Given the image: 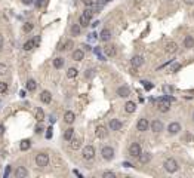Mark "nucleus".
I'll list each match as a JSON object with an SVG mask.
<instances>
[{"label": "nucleus", "mask_w": 194, "mask_h": 178, "mask_svg": "<svg viewBox=\"0 0 194 178\" xmlns=\"http://www.w3.org/2000/svg\"><path fill=\"white\" fill-rule=\"evenodd\" d=\"M163 166H164V169L167 171V172H176L178 171V162L175 160V159H172V157H169V159H166L164 160V163H163Z\"/></svg>", "instance_id": "obj_1"}, {"label": "nucleus", "mask_w": 194, "mask_h": 178, "mask_svg": "<svg viewBox=\"0 0 194 178\" xmlns=\"http://www.w3.org/2000/svg\"><path fill=\"white\" fill-rule=\"evenodd\" d=\"M141 145H139V142H132L130 145H129V154L132 156V157H136V159H139V156H141Z\"/></svg>", "instance_id": "obj_2"}, {"label": "nucleus", "mask_w": 194, "mask_h": 178, "mask_svg": "<svg viewBox=\"0 0 194 178\" xmlns=\"http://www.w3.org/2000/svg\"><path fill=\"white\" fill-rule=\"evenodd\" d=\"M81 156H83L84 160H92V159L95 157V147H93V145H86V147L83 148Z\"/></svg>", "instance_id": "obj_3"}, {"label": "nucleus", "mask_w": 194, "mask_h": 178, "mask_svg": "<svg viewBox=\"0 0 194 178\" xmlns=\"http://www.w3.org/2000/svg\"><path fill=\"white\" fill-rule=\"evenodd\" d=\"M158 111H161V113H167L169 110H170V101H167L164 96H161V98H158Z\"/></svg>", "instance_id": "obj_4"}, {"label": "nucleus", "mask_w": 194, "mask_h": 178, "mask_svg": "<svg viewBox=\"0 0 194 178\" xmlns=\"http://www.w3.org/2000/svg\"><path fill=\"white\" fill-rule=\"evenodd\" d=\"M36 163H37L39 168L47 166V163H49V156H47L46 153H39V154L36 156Z\"/></svg>", "instance_id": "obj_5"}, {"label": "nucleus", "mask_w": 194, "mask_h": 178, "mask_svg": "<svg viewBox=\"0 0 194 178\" xmlns=\"http://www.w3.org/2000/svg\"><path fill=\"white\" fill-rule=\"evenodd\" d=\"M101 154H102V159H104V160H111V159L114 157V148L105 145V147H102Z\"/></svg>", "instance_id": "obj_6"}, {"label": "nucleus", "mask_w": 194, "mask_h": 178, "mask_svg": "<svg viewBox=\"0 0 194 178\" xmlns=\"http://www.w3.org/2000/svg\"><path fill=\"white\" fill-rule=\"evenodd\" d=\"M150 126H151V125H150V123H148V120H147V119H144V117H142V119H139V120H138V123H136V129H138L139 132H145Z\"/></svg>", "instance_id": "obj_7"}, {"label": "nucleus", "mask_w": 194, "mask_h": 178, "mask_svg": "<svg viewBox=\"0 0 194 178\" xmlns=\"http://www.w3.org/2000/svg\"><path fill=\"white\" fill-rule=\"evenodd\" d=\"M179 131H181V125H179L178 122L169 123V126H167V132H169V135H176V134H179Z\"/></svg>", "instance_id": "obj_8"}, {"label": "nucleus", "mask_w": 194, "mask_h": 178, "mask_svg": "<svg viewBox=\"0 0 194 178\" xmlns=\"http://www.w3.org/2000/svg\"><path fill=\"white\" fill-rule=\"evenodd\" d=\"M163 128H164V125H163V122L161 120H158V119H155V120H153L151 122V131L155 134L161 132L163 131Z\"/></svg>", "instance_id": "obj_9"}, {"label": "nucleus", "mask_w": 194, "mask_h": 178, "mask_svg": "<svg viewBox=\"0 0 194 178\" xmlns=\"http://www.w3.org/2000/svg\"><path fill=\"white\" fill-rule=\"evenodd\" d=\"M95 135L98 136V138H105L107 135H108V131H107V128L105 126H102V125H99V126H96V129H95Z\"/></svg>", "instance_id": "obj_10"}, {"label": "nucleus", "mask_w": 194, "mask_h": 178, "mask_svg": "<svg viewBox=\"0 0 194 178\" xmlns=\"http://www.w3.org/2000/svg\"><path fill=\"white\" fill-rule=\"evenodd\" d=\"M40 101H41L43 104H49V102L52 101V93H50L49 90H41V93H40Z\"/></svg>", "instance_id": "obj_11"}, {"label": "nucleus", "mask_w": 194, "mask_h": 178, "mask_svg": "<svg viewBox=\"0 0 194 178\" xmlns=\"http://www.w3.org/2000/svg\"><path fill=\"white\" fill-rule=\"evenodd\" d=\"M130 62H132V65H133L135 68H138V67L144 65V58H142L141 55H135V56L130 59Z\"/></svg>", "instance_id": "obj_12"}, {"label": "nucleus", "mask_w": 194, "mask_h": 178, "mask_svg": "<svg viewBox=\"0 0 194 178\" xmlns=\"http://www.w3.org/2000/svg\"><path fill=\"white\" fill-rule=\"evenodd\" d=\"M117 95L121 98H127L130 95V89L127 86H120V88H117Z\"/></svg>", "instance_id": "obj_13"}, {"label": "nucleus", "mask_w": 194, "mask_h": 178, "mask_svg": "<svg viewBox=\"0 0 194 178\" xmlns=\"http://www.w3.org/2000/svg\"><path fill=\"white\" fill-rule=\"evenodd\" d=\"M70 147H71L73 150H78V148L81 147V138H78V136H73L71 141H70Z\"/></svg>", "instance_id": "obj_14"}, {"label": "nucleus", "mask_w": 194, "mask_h": 178, "mask_svg": "<svg viewBox=\"0 0 194 178\" xmlns=\"http://www.w3.org/2000/svg\"><path fill=\"white\" fill-rule=\"evenodd\" d=\"M15 177H16V178L28 177V171H27L24 166H18V168H16V171H15Z\"/></svg>", "instance_id": "obj_15"}, {"label": "nucleus", "mask_w": 194, "mask_h": 178, "mask_svg": "<svg viewBox=\"0 0 194 178\" xmlns=\"http://www.w3.org/2000/svg\"><path fill=\"white\" fill-rule=\"evenodd\" d=\"M164 50H166L167 53H175V52L178 50V44L175 43V42H167L166 46H164Z\"/></svg>", "instance_id": "obj_16"}, {"label": "nucleus", "mask_w": 194, "mask_h": 178, "mask_svg": "<svg viewBox=\"0 0 194 178\" xmlns=\"http://www.w3.org/2000/svg\"><path fill=\"white\" fill-rule=\"evenodd\" d=\"M108 126H110L111 131H120V129H121V122H120L118 119H111Z\"/></svg>", "instance_id": "obj_17"}, {"label": "nucleus", "mask_w": 194, "mask_h": 178, "mask_svg": "<svg viewBox=\"0 0 194 178\" xmlns=\"http://www.w3.org/2000/svg\"><path fill=\"white\" fill-rule=\"evenodd\" d=\"M74 120H76V114H74L73 111H65V114H64V122L68 123V125H71Z\"/></svg>", "instance_id": "obj_18"}, {"label": "nucleus", "mask_w": 194, "mask_h": 178, "mask_svg": "<svg viewBox=\"0 0 194 178\" xmlns=\"http://www.w3.org/2000/svg\"><path fill=\"white\" fill-rule=\"evenodd\" d=\"M104 52H105V55H107V56H116L117 49H116V46L108 44V46H105V47H104Z\"/></svg>", "instance_id": "obj_19"}, {"label": "nucleus", "mask_w": 194, "mask_h": 178, "mask_svg": "<svg viewBox=\"0 0 194 178\" xmlns=\"http://www.w3.org/2000/svg\"><path fill=\"white\" fill-rule=\"evenodd\" d=\"M99 39H101L102 42H108V40L111 39V31H110L108 28H104V30L101 31V34H99Z\"/></svg>", "instance_id": "obj_20"}, {"label": "nucleus", "mask_w": 194, "mask_h": 178, "mask_svg": "<svg viewBox=\"0 0 194 178\" xmlns=\"http://www.w3.org/2000/svg\"><path fill=\"white\" fill-rule=\"evenodd\" d=\"M184 46H185L187 49H193L194 47V37L193 36H185V39H184Z\"/></svg>", "instance_id": "obj_21"}, {"label": "nucleus", "mask_w": 194, "mask_h": 178, "mask_svg": "<svg viewBox=\"0 0 194 178\" xmlns=\"http://www.w3.org/2000/svg\"><path fill=\"white\" fill-rule=\"evenodd\" d=\"M135 108H136V104H135L133 101H127V102L124 104V111H126V113H133Z\"/></svg>", "instance_id": "obj_22"}, {"label": "nucleus", "mask_w": 194, "mask_h": 178, "mask_svg": "<svg viewBox=\"0 0 194 178\" xmlns=\"http://www.w3.org/2000/svg\"><path fill=\"white\" fill-rule=\"evenodd\" d=\"M36 89H37V82H36L34 79H28V80H27V90L34 92Z\"/></svg>", "instance_id": "obj_23"}, {"label": "nucleus", "mask_w": 194, "mask_h": 178, "mask_svg": "<svg viewBox=\"0 0 194 178\" xmlns=\"http://www.w3.org/2000/svg\"><path fill=\"white\" fill-rule=\"evenodd\" d=\"M84 58V52L81 50V49H76L74 52H73V59L74 61H81Z\"/></svg>", "instance_id": "obj_24"}, {"label": "nucleus", "mask_w": 194, "mask_h": 178, "mask_svg": "<svg viewBox=\"0 0 194 178\" xmlns=\"http://www.w3.org/2000/svg\"><path fill=\"white\" fill-rule=\"evenodd\" d=\"M151 157H153L151 153H141V156H139V162L145 165V163H148V162L151 160Z\"/></svg>", "instance_id": "obj_25"}, {"label": "nucleus", "mask_w": 194, "mask_h": 178, "mask_svg": "<svg viewBox=\"0 0 194 178\" xmlns=\"http://www.w3.org/2000/svg\"><path fill=\"white\" fill-rule=\"evenodd\" d=\"M70 31H71V36H80V33H81V25H80V24H73Z\"/></svg>", "instance_id": "obj_26"}, {"label": "nucleus", "mask_w": 194, "mask_h": 178, "mask_svg": "<svg viewBox=\"0 0 194 178\" xmlns=\"http://www.w3.org/2000/svg\"><path fill=\"white\" fill-rule=\"evenodd\" d=\"M89 22H90V18H89V16H86L84 13H81V16H80V19H78V24H80L81 27H87V25H89Z\"/></svg>", "instance_id": "obj_27"}, {"label": "nucleus", "mask_w": 194, "mask_h": 178, "mask_svg": "<svg viewBox=\"0 0 194 178\" xmlns=\"http://www.w3.org/2000/svg\"><path fill=\"white\" fill-rule=\"evenodd\" d=\"M30 147H31V141H30V139H22V141H21V144H19V148H21L22 151L30 150Z\"/></svg>", "instance_id": "obj_28"}, {"label": "nucleus", "mask_w": 194, "mask_h": 178, "mask_svg": "<svg viewBox=\"0 0 194 178\" xmlns=\"http://www.w3.org/2000/svg\"><path fill=\"white\" fill-rule=\"evenodd\" d=\"M73 136H74V129H73V128H68V129L64 132V139H65V141H71Z\"/></svg>", "instance_id": "obj_29"}, {"label": "nucleus", "mask_w": 194, "mask_h": 178, "mask_svg": "<svg viewBox=\"0 0 194 178\" xmlns=\"http://www.w3.org/2000/svg\"><path fill=\"white\" fill-rule=\"evenodd\" d=\"M77 74H78V70L74 68V67H70L68 71H67V77H68V79H74Z\"/></svg>", "instance_id": "obj_30"}, {"label": "nucleus", "mask_w": 194, "mask_h": 178, "mask_svg": "<svg viewBox=\"0 0 194 178\" xmlns=\"http://www.w3.org/2000/svg\"><path fill=\"white\" fill-rule=\"evenodd\" d=\"M53 67H55V68H62V67H64V58H61V56L55 58V59H53Z\"/></svg>", "instance_id": "obj_31"}, {"label": "nucleus", "mask_w": 194, "mask_h": 178, "mask_svg": "<svg viewBox=\"0 0 194 178\" xmlns=\"http://www.w3.org/2000/svg\"><path fill=\"white\" fill-rule=\"evenodd\" d=\"M34 46H36V43H34V40H27L25 43L22 44V49L28 52V50H31V49H33Z\"/></svg>", "instance_id": "obj_32"}, {"label": "nucleus", "mask_w": 194, "mask_h": 178, "mask_svg": "<svg viewBox=\"0 0 194 178\" xmlns=\"http://www.w3.org/2000/svg\"><path fill=\"white\" fill-rule=\"evenodd\" d=\"M33 28H34V24H33V22H30V21H28V22H25V24L22 25V31H24V33H30Z\"/></svg>", "instance_id": "obj_33"}, {"label": "nucleus", "mask_w": 194, "mask_h": 178, "mask_svg": "<svg viewBox=\"0 0 194 178\" xmlns=\"http://www.w3.org/2000/svg\"><path fill=\"white\" fill-rule=\"evenodd\" d=\"M43 119H44V111H43V108L39 107V108L36 110V120H37V122H41Z\"/></svg>", "instance_id": "obj_34"}, {"label": "nucleus", "mask_w": 194, "mask_h": 178, "mask_svg": "<svg viewBox=\"0 0 194 178\" xmlns=\"http://www.w3.org/2000/svg\"><path fill=\"white\" fill-rule=\"evenodd\" d=\"M7 71H9V67H7V64H4V62H0V76H6V74H7Z\"/></svg>", "instance_id": "obj_35"}, {"label": "nucleus", "mask_w": 194, "mask_h": 178, "mask_svg": "<svg viewBox=\"0 0 194 178\" xmlns=\"http://www.w3.org/2000/svg\"><path fill=\"white\" fill-rule=\"evenodd\" d=\"M71 46H73V42H71V40H67L65 43L62 44V46H59L58 49H59V50H67V49H70Z\"/></svg>", "instance_id": "obj_36"}, {"label": "nucleus", "mask_w": 194, "mask_h": 178, "mask_svg": "<svg viewBox=\"0 0 194 178\" xmlns=\"http://www.w3.org/2000/svg\"><path fill=\"white\" fill-rule=\"evenodd\" d=\"M7 90V83L6 82H0V93H4Z\"/></svg>", "instance_id": "obj_37"}, {"label": "nucleus", "mask_w": 194, "mask_h": 178, "mask_svg": "<svg viewBox=\"0 0 194 178\" xmlns=\"http://www.w3.org/2000/svg\"><path fill=\"white\" fill-rule=\"evenodd\" d=\"M102 177H104V178H114V177H116V174H114V172H111V171H105V172L102 174Z\"/></svg>", "instance_id": "obj_38"}, {"label": "nucleus", "mask_w": 194, "mask_h": 178, "mask_svg": "<svg viewBox=\"0 0 194 178\" xmlns=\"http://www.w3.org/2000/svg\"><path fill=\"white\" fill-rule=\"evenodd\" d=\"M163 90H164V93H167V95H169V93H172V92H173V88H172V86H169V85H164V86H163Z\"/></svg>", "instance_id": "obj_39"}, {"label": "nucleus", "mask_w": 194, "mask_h": 178, "mask_svg": "<svg viewBox=\"0 0 194 178\" xmlns=\"http://www.w3.org/2000/svg\"><path fill=\"white\" fill-rule=\"evenodd\" d=\"M142 85H144L145 90H151L153 89V83H150V82H142Z\"/></svg>", "instance_id": "obj_40"}, {"label": "nucleus", "mask_w": 194, "mask_h": 178, "mask_svg": "<svg viewBox=\"0 0 194 178\" xmlns=\"http://www.w3.org/2000/svg\"><path fill=\"white\" fill-rule=\"evenodd\" d=\"M184 139H185V141H188V142H194V136L191 135V134H187V135L184 136Z\"/></svg>", "instance_id": "obj_41"}, {"label": "nucleus", "mask_w": 194, "mask_h": 178, "mask_svg": "<svg viewBox=\"0 0 194 178\" xmlns=\"http://www.w3.org/2000/svg\"><path fill=\"white\" fill-rule=\"evenodd\" d=\"M83 3H84L86 7H92L93 6V0H83Z\"/></svg>", "instance_id": "obj_42"}, {"label": "nucleus", "mask_w": 194, "mask_h": 178, "mask_svg": "<svg viewBox=\"0 0 194 178\" xmlns=\"http://www.w3.org/2000/svg\"><path fill=\"white\" fill-rule=\"evenodd\" d=\"M46 138H52V126H49L46 129Z\"/></svg>", "instance_id": "obj_43"}, {"label": "nucleus", "mask_w": 194, "mask_h": 178, "mask_svg": "<svg viewBox=\"0 0 194 178\" xmlns=\"http://www.w3.org/2000/svg\"><path fill=\"white\" fill-rule=\"evenodd\" d=\"M43 3H44V0H36V3H34V4H36V7H41V6H43Z\"/></svg>", "instance_id": "obj_44"}, {"label": "nucleus", "mask_w": 194, "mask_h": 178, "mask_svg": "<svg viewBox=\"0 0 194 178\" xmlns=\"http://www.w3.org/2000/svg\"><path fill=\"white\" fill-rule=\"evenodd\" d=\"M9 174H10V165H9V166H6V171H4V178L9 177Z\"/></svg>", "instance_id": "obj_45"}, {"label": "nucleus", "mask_w": 194, "mask_h": 178, "mask_svg": "<svg viewBox=\"0 0 194 178\" xmlns=\"http://www.w3.org/2000/svg\"><path fill=\"white\" fill-rule=\"evenodd\" d=\"M96 36H98L96 33H90V34H89V40H95V39H96Z\"/></svg>", "instance_id": "obj_46"}, {"label": "nucleus", "mask_w": 194, "mask_h": 178, "mask_svg": "<svg viewBox=\"0 0 194 178\" xmlns=\"http://www.w3.org/2000/svg\"><path fill=\"white\" fill-rule=\"evenodd\" d=\"M43 132V126H41V125H39V126H37V129H36V134H41Z\"/></svg>", "instance_id": "obj_47"}, {"label": "nucleus", "mask_w": 194, "mask_h": 178, "mask_svg": "<svg viewBox=\"0 0 194 178\" xmlns=\"http://www.w3.org/2000/svg\"><path fill=\"white\" fill-rule=\"evenodd\" d=\"M0 50H3V36L0 34Z\"/></svg>", "instance_id": "obj_48"}, {"label": "nucleus", "mask_w": 194, "mask_h": 178, "mask_svg": "<svg viewBox=\"0 0 194 178\" xmlns=\"http://www.w3.org/2000/svg\"><path fill=\"white\" fill-rule=\"evenodd\" d=\"M92 71H95V70H87V71H86V77H90V76H92Z\"/></svg>", "instance_id": "obj_49"}, {"label": "nucleus", "mask_w": 194, "mask_h": 178, "mask_svg": "<svg viewBox=\"0 0 194 178\" xmlns=\"http://www.w3.org/2000/svg\"><path fill=\"white\" fill-rule=\"evenodd\" d=\"M185 4H194V0H184Z\"/></svg>", "instance_id": "obj_50"}, {"label": "nucleus", "mask_w": 194, "mask_h": 178, "mask_svg": "<svg viewBox=\"0 0 194 178\" xmlns=\"http://www.w3.org/2000/svg\"><path fill=\"white\" fill-rule=\"evenodd\" d=\"M123 166H126V168H132V165H130L129 162H123Z\"/></svg>", "instance_id": "obj_51"}, {"label": "nucleus", "mask_w": 194, "mask_h": 178, "mask_svg": "<svg viewBox=\"0 0 194 178\" xmlns=\"http://www.w3.org/2000/svg\"><path fill=\"white\" fill-rule=\"evenodd\" d=\"M22 3H24V4H31L33 0H22Z\"/></svg>", "instance_id": "obj_52"}, {"label": "nucleus", "mask_w": 194, "mask_h": 178, "mask_svg": "<svg viewBox=\"0 0 194 178\" xmlns=\"http://www.w3.org/2000/svg\"><path fill=\"white\" fill-rule=\"evenodd\" d=\"M49 120H50V123H55V120H56V119H55V116H50V117H49Z\"/></svg>", "instance_id": "obj_53"}, {"label": "nucleus", "mask_w": 194, "mask_h": 178, "mask_svg": "<svg viewBox=\"0 0 194 178\" xmlns=\"http://www.w3.org/2000/svg\"><path fill=\"white\" fill-rule=\"evenodd\" d=\"M98 25H99V21H95V22L92 24V27H93V28H95V27H98Z\"/></svg>", "instance_id": "obj_54"}, {"label": "nucleus", "mask_w": 194, "mask_h": 178, "mask_svg": "<svg viewBox=\"0 0 194 178\" xmlns=\"http://www.w3.org/2000/svg\"><path fill=\"white\" fill-rule=\"evenodd\" d=\"M19 96L24 98V96H25V90H21V92H19Z\"/></svg>", "instance_id": "obj_55"}, {"label": "nucleus", "mask_w": 194, "mask_h": 178, "mask_svg": "<svg viewBox=\"0 0 194 178\" xmlns=\"http://www.w3.org/2000/svg\"><path fill=\"white\" fill-rule=\"evenodd\" d=\"M73 172H74V174H76V175H77V177H81V174H80V172H78V171H76V169H74V171H73Z\"/></svg>", "instance_id": "obj_56"}, {"label": "nucleus", "mask_w": 194, "mask_h": 178, "mask_svg": "<svg viewBox=\"0 0 194 178\" xmlns=\"http://www.w3.org/2000/svg\"><path fill=\"white\" fill-rule=\"evenodd\" d=\"M193 120H194V113H193Z\"/></svg>", "instance_id": "obj_57"}, {"label": "nucleus", "mask_w": 194, "mask_h": 178, "mask_svg": "<svg viewBox=\"0 0 194 178\" xmlns=\"http://www.w3.org/2000/svg\"><path fill=\"white\" fill-rule=\"evenodd\" d=\"M107 1H111V0H107Z\"/></svg>", "instance_id": "obj_58"}, {"label": "nucleus", "mask_w": 194, "mask_h": 178, "mask_svg": "<svg viewBox=\"0 0 194 178\" xmlns=\"http://www.w3.org/2000/svg\"><path fill=\"white\" fill-rule=\"evenodd\" d=\"M167 1H170V0H167Z\"/></svg>", "instance_id": "obj_59"}]
</instances>
